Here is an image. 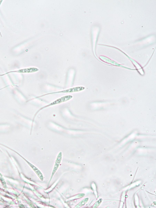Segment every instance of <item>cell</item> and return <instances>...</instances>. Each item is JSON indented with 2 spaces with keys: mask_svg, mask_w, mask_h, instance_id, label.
<instances>
[{
  "mask_svg": "<svg viewBox=\"0 0 156 208\" xmlns=\"http://www.w3.org/2000/svg\"><path fill=\"white\" fill-rule=\"evenodd\" d=\"M73 97V96L70 95L64 96L59 98L55 100L54 101L51 102L50 104L41 107L35 113L33 119V122H34V119L37 114L41 110L43 109L44 108L48 107L50 106L55 105L58 104H60L62 102H67L70 100L71 99H72Z\"/></svg>",
  "mask_w": 156,
  "mask_h": 208,
  "instance_id": "cell-1",
  "label": "cell"
},
{
  "mask_svg": "<svg viewBox=\"0 0 156 208\" xmlns=\"http://www.w3.org/2000/svg\"><path fill=\"white\" fill-rule=\"evenodd\" d=\"M85 87L83 86H77L76 87L69 88L66 90L61 91L47 93L46 94H45L36 97V98H39L40 97H41L49 94H53L55 93H70L80 91L84 90L85 89Z\"/></svg>",
  "mask_w": 156,
  "mask_h": 208,
  "instance_id": "cell-2",
  "label": "cell"
},
{
  "mask_svg": "<svg viewBox=\"0 0 156 208\" xmlns=\"http://www.w3.org/2000/svg\"><path fill=\"white\" fill-rule=\"evenodd\" d=\"M38 69L35 67H30L27 68L20 69L18 70L9 71L3 74H0V76H3L11 73H31L38 71Z\"/></svg>",
  "mask_w": 156,
  "mask_h": 208,
  "instance_id": "cell-3",
  "label": "cell"
},
{
  "mask_svg": "<svg viewBox=\"0 0 156 208\" xmlns=\"http://www.w3.org/2000/svg\"><path fill=\"white\" fill-rule=\"evenodd\" d=\"M62 152H59L58 153V155H57L55 161V164L54 167L52 174L51 175V179L52 178L54 173L57 170L59 165V164L61 163V162L62 158Z\"/></svg>",
  "mask_w": 156,
  "mask_h": 208,
  "instance_id": "cell-4",
  "label": "cell"
},
{
  "mask_svg": "<svg viewBox=\"0 0 156 208\" xmlns=\"http://www.w3.org/2000/svg\"><path fill=\"white\" fill-rule=\"evenodd\" d=\"M28 163L31 166L33 169L34 170L41 180L42 181H43V176L41 172L37 167L34 166L33 165L29 163V162H28Z\"/></svg>",
  "mask_w": 156,
  "mask_h": 208,
  "instance_id": "cell-5",
  "label": "cell"
},
{
  "mask_svg": "<svg viewBox=\"0 0 156 208\" xmlns=\"http://www.w3.org/2000/svg\"><path fill=\"white\" fill-rule=\"evenodd\" d=\"M88 198H86L83 199L76 206V207H79L84 205L86 202H87V201L88 200Z\"/></svg>",
  "mask_w": 156,
  "mask_h": 208,
  "instance_id": "cell-6",
  "label": "cell"
}]
</instances>
